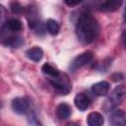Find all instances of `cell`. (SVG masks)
<instances>
[{
    "mask_svg": "<svg viewBox=\"0 0 126 126\" xmlns=\"http://www.w3.org/2000/svg\"><path fill=\"white\" fill-rule=\"evenodd\" d=\"M99 33V25L97 20L93 16V14L86 10L83 11L76 23V35L84 44H89L93 42Z\"/></svg>",
    "mask_w": 126,
    "mask_h": 126,
    "instance_id": "obj_1",
    "label": "cell"
},
{
    "mask_svg": "<svg viewBox=\"0 0 126 126\" xmlns=\"http://www.w3.org/2000/svg\"><path fill=\"white\" fill-rule=\"evenodd\" d=\"M125 98H126V87L122 85L117 86L113 89V91L110 93L108 97L105 99L102 108L105 111L111 110L114 107H116L118 104H120Z\"/></svg>",
    "mask_w": 126,
    "mask_h": 126,
    "instance_id": "obj_2",
    "label": "cell"
},
{
    "mask_svg": "<svg viewBox=\"0 0 126 126\" xmlns=\"http://www.w3.org/2000/svg\"><path fill=\"white\" fill-rule=\"evenodd\" d=\"M49 83L52 88L61 94H68L72 90V84L65 73H60L57 77L50 78Z\"/></svg>",
    "mask_w": 126,
    "mask_h": 126,
    "instance_id": "obj_3",
    "label": "cell"
},
{
    "mask_svg": "<svg viewBox=\"0 0 126 126\" xmlns=\"http://www.w3.org/2000/svg\"><path fill=\"white\" fill-rule=\"evenodd\" d=\"M1 42L5 46L17 48L24 44V37L18 33L9 32L1 30Z\"/></svg>",
    "mask_w": 126,
    "mask_h": 126,
    "instance_id": "obj_4",
    "label": "cell"
},
{
    "mask_svg": "<svg viewBox=\"0 0 126 126\" xmlns=\"http://www.w3.org/2000/svg\"><path fill=\"white\" fill-rule=\"evenodd\" d=\"M25 14L27 16V20H28L30 29L33 30L35 32H38L39 28H41V23L39 21L38 11H37L36 7L33 5H29L26 8Z\"/></svg>",
    "mask_w": 126,
    "mask_h": 126,
    "instance_id": "obj_5",
    "label": "cell"
},
{
    "mask_svg": "<svg viewBox=\"0 0 126 126\" xmlns=\"http://www.w3.org/2000/svg\"><path fill=\"white\" fill-rule=\"evenodd\" d=\"M94 59V52L87 50L81 54H79L78 56H76L73 61L70 64V70L71 71H76L77 69L89 64L92 60Z\"/></svg>",
    "mask_w": 126,
    "mask_h": 126,
    "instance_id": "obj_6",
    "label": "cell"
},
{
    "mask_svg": "<svg viewBox=\"0 0 126 126\" xmlns=\"http://www.w3.org/2000/svg\"><path fill=\"white\" fill-rule=\"evenodd\" d=\"M12 109L17 114H27L30 107L32 106L31 101L28 97H16L12 100Z\"/></svg>",
    "mask_w": 126,
    "mask_h": 126,
    "instance_id": "obj_7",
    "label": "cell"
},
{
    "mask_svg": "<svg viewBox=\"0 0 126 126\" xmlns=\"http://www.w3.org/2000/svg\"><path fill=\"white\" fill-rule=\"evenodd\" d=\"M109 123L110 126H126V111L113 110L109 115Z\"/></svg>",
    "mask_w": 126,
    "mask_h": 126,
    "instance_id": "obj_8",
    "label": "cell"
},
{
    "mask_svg": "<svg viewBox=\"0 0 126 126\" xmlns=\"http://www.w3.org/2000/svg\"><path fill=\"white\" fill-rule=\"evenodd\" d=\"M1 30L2 31H6V32H18L19 31L22 30V22L18 19H9L7 20L5 23L2 24L1 26Z\"/></svg>",
    "mask_w": 126,
    "mask_h": 126,
    "instance_id": "obj_9",
    "label": "cell"
},
{
    "mask_svg": "<svg viewBox=\"0 0 126 126\" xmlns=\"http://www.w3.org/2000/svg\"><path fill=\"white\" fill-rule=\"evenodd\" d=\"M74 103L76 105V107L81 110V111H85L91 103V99L89 97V95L85 93H79L77 94V95L74 98Z\"/></svg>",
    "mask_w": 126,
    "mask_h": 126,
    "instance_id": "obj_10",
    "label": "cell"
},
{
    "mask_svg": "<svg viewBox=\"0 0 126 126\" xmlns=\"http://www.w3.org/2000/svg\"><path fill=\"white\" fill-rule=\"evenodd\" d=\"M122 5L121 0H107L99 3L98 10L101 12H114Z\"/></svg>",
    "mask_w": 126,
    "mask_h": 126,
    "instance_id": "obj_11",
    "label": "cell"
},
{
    "mask_svg": "<svg viewBox=\"0 0 126 126\" xmlns=\"http://www.w3.org/2000/svg\"><path fill=\"white\" fill-rule=\"evenodd\" d=\"M92 92L96 96H103L106 95L109 92V83L105 81H101L95 83L92 86Z\"/></svg>",
    "mask_w": 126,
    "mask_h": 126,
    "instance_id": "obj_12",
    "label": "cell"
},
{
    "mask_svg": "<svg viewBox=\"0 0 126 126\" xmlns=\"http://www.w3.org/2000/svg\"><path fill=\"white\" fill-rule=\"evenodd\" d=\"M71 113H72V108L66 102H61L56 107V116L60 120H65L69 118Z\"/></svg>",
    "mask_w": 126,
    "mask_h": 126,
    "instance_id": "obj_13",
    "label": "cell"
},
{
    "mask_svg": "<svg viewBox=\"0 0 126 126\" xmlns=\"http://www.w3.org/2000/svg\"><path fill=\"white\" fill-rule=\"evenodd\" d=\"M87 123H88V126H103L104 119L99 112L93 111L89 113L87 117Z\"/></svg>",
    "mask_w": 126,
    "mask_h": 126,
    "instance_id": "obj_14",
    "label": "cell"
},
{
    "mask_svg": "<svg viewBox=\"0 0 126 126\" xmlns=\"http://www.w3.org/2000/svg\"><path fill=\"white\" fill-rule=\"evenodd\" d=\"M26 55L29 59H31L32 61H34V62H38L41 60L42 56H43V51L40 47L38 46H34V47H32L30 49H28L26 51Z\"/></svg>",
    "mask_w": 126,
    "mask_h": 126,
    "instance_id": "obj_15",
    "label": "cell"
},
{
    "mask_svg": "<svg viewBox=\"0 0 126 126\" xmlns=\"http://www.w3.org/2000/svg\"><path fill=\"white\" fill-rule=\"evenodd\" d=\"M41 71L43 72V74H45L49 78L57 77L61 73L57 68H55L54 66H52L50 63H44L42 65V67H41Z\"/></svg>",
    "mask_w": 126,
    "mask_h": 126,
    "instance_id": "obj_16",
    "label": "cell"
},
{
    "mask_svg": "<svg viewBox=\"0 0 126 126\" xmlns=\"http://www.w3.org/2000/svg\"><path fill=\"white\" fill-rule=\"evenodd\" d=\"M45 28L47 30V32L51 34V35H56L58 32H59V30H60V27H59V24L55 21V20H52V19H48L45 23Z\"/></svg>",
    "mask_w": 126,
    "mask_h": 126,
    "instance_id": "obj_17",
    "label": "cell"
},
{
    "mask_svg": "<svg viewBox=\"0 0 126 126\" xmlns=\"http://www.w3.org/2000/svg\"><path fill=\"white\" fill-rule=\"evenodd\" d=\"M26 115H27V119H28V122H29L30 126H42V124L38 120L32 106L30 107V109H29V111L27 112Z\"/></svg>",
    "mask_w": 126,
    "mask_h": 126,
    "instance_id": "obj_18",
    "label": "cell"
},
{
    "mask_svg": "<svg viewBox=\"0 0 126 126\" xmlns=\"http://www.w3.org/2000/svg\"><path fill=\"white\" fill-rule=\"evenodd\" d=\"M10 9H11V11H12L14 14H17V15L23 14V13H25V11H26V8H24L19 2H11V4H10Z\"/></svg>",
    "mask_w": 126,
    "mask_h": 126,
    "instance_id": "obj_19",
    "label": "cell"
},
{
    "mask_svg": "<svg viewBox=\"0 0 126 126\" xmlns=\"http://www.w3.org/2000/svg\"><path fill=\"white\" fill-rule=\"evenodd\" d=\"M111 78H112V80L114 82H117V81H121L123 79V75L121 73H115V74H113L111 76Z\"/></svg>",
    "mask_w": 126,
    "mask_h": 126,
    "instance_id": "obj_20",
    "label": "cell"
},
{
    "mask_svg": "<svg viewBox=\"0 0 126 126\" xmlns=\"http://www.w3.org/2000/svg\"><path fill=\"white\" fill-rule=\"evenodd\" d=\"M82 3V1H65V4L68 5L69 7H75L78 6Z\"/></svg>",
    "mask_w": 126,
    "mask_h": 126,
    "instance_id": "obj_21",
    "label": "cell"
},
{
    "mask_svg": "<svg viewBox=\"0 0 126 126\" xmlns=\"http://www.w3.org/2000/svg\"><path fill=\"white\" fill-rule=\"evenodd\" d=\"M122 41H123V44H124V46L126 48V29L122 32Z\"/></svg>",
    "mask_w": 126,
    "mask_h": 126,
    "instance_id": "obj_22",
    "label": "cell"
},
{
    "mask_svg": "<svg viewBox=\"0 0 126 126\" xmlns=\"http://www.w3.org/2000/svg\"><path fill=\"white\" fill-rule=\"evenodd\" d=\"M65 126H79V125H78V124H76V123H74V122H71V123L66 124Z\"/></svg>",
    "mask_w": 126,
    "mask_h": 126,
    "instance_id": "obj_23",
    "label": "cell"
},
{
    "mask_svg": "<svg viewBox=\"0 0 126 126\" xmlns=\"http://www.w3.org/2000/svg\"><path fill=\"white\" fill-rule=\"evenodd\" d=\"M123 21L126 22V6H125V9H124V14H123Z\"/></svg>",
    "mask_w": 126,
    "mask_h": 126,
    "instance_id": "obj_24",
    "label": "cell"
}]
</instances>
